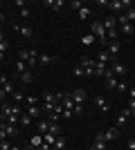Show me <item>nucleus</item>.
I'll return each instance as SVG.
<instances>
[{"mask_svg": "<svg viewBox=\"0 0 135 150\" xmlns=\"http://www.w3.org/2000/svg\"><path fill=\"white\" fill-rule=\"evenodd\" d=\"M14 31H18V34H23L25 38H32L34 36V29L27 25H14Z\"/></svg>", "mask_w": 135, "mask_h": 150, "instance_id": "8", "label": "nucleus"}, {"mask_svg": "<svg viewBox=\"0 0 135 150\" xmlns=\"http://www.w3.org/2000/svg\"><path fill=\"white\" fill-rule=\"evenodd\" d=\"M72 74H74V76H86V72H84L81 65H74V67H72Z\"/></svg>", "mask_w": 135, "mask_h": 150, "instance_id": "30", "label": "nucleus"}, {"mask_svg": "<svg viewBox=\"0 0 135 150\" xmlns=\"http://www.w3.org/2000/svg\"><path fill=\"white\" fill-rule=\"evenodd\" d=\"M106 148V141H104V132H97L95 141H92V146H90V150H104Z\"/></svg>", "mask_w": 135, "mask_h": 150, "instance_id": "6", "label": "nucleus"}, {"mask_svg": "<svg viewBox=\"0 0 135 150\" xmlns=\"http://www.w3.org/2000/svg\"><path fill=\"white\" fill-rule=\"evenodd\" d=\"M133 7H135V2H133Z\"/></svg>", "mask_w": 135, "mask_h": 150, "instance_id": "48", "label": "nucleus"}, {"mask_svg": "<svg viewBox=\"0 0 135 150\" xmlns=\"http://www.w3.org/2000/svg\"><path fill=\"white\" fill-rule=\"evenodd\" d=\"M90 34L99 40V43H104V50H106V45H108V38H106V27L101 25V20H95L92 25H90Z\"/></svg>", "mask_w": 135, "mask_h": 150, "instance_id": "2", "label": "nucleus"}, {"mask_svg": "<svg viewBox=\"0 0 135 150\" xmlns=\"http://www.w3.org/2000/svg\"><path fill=\"white\" fill-rule=\"evenodd\" d=\"M95 61L104 63V65H108V63H110V54H108V52H106V50H101V52H99V56H97Z\"/></svg>", "mask_w": 135, "mask_h": 150, "instance_id": "19", "label": "nucleus"}, {"mask_svg": "<svg viewBox=\"0 0 135 150\" xmlns=\"http://www.w3.org/2000/svg\"><path fill=\"white\" fill-rule=\"evenodd\" d=\"M133 137H135V128H133Z\"/></svg>", "mask_w": 135, "mask_h": 150, "instance_id": "47", "label": "nucleus"}, {"mask_svg": "<svg viewBox=\"0 0 135 150\" xmlns=\"http://www.w3.org/2000/svg\"><path fill=\"white\" fill-rule=\"evenodd\" d=\"M122 31H124V34H126V36H131V34H133V25H131V23H126V25H122Z\"/></svg>", "mask_w": 135, "mask_h": 150, "instance_id": "34", "label": "nucleus"}, {"mask_svg": "<svg viewBox=\"0 0 135 150\" xmlns=\"http://www.w3.org/2000/svg\"><path fill=\"white\" fill-rule=\"evenodd\" d=\"M29 146L39 150L41 146H43V134H36V137H32V141H29Z\"/></svg>", "mask_w": 135, "mask_h": 150, "instance_id": "20", "label": "nucleus"}, {"mask_svg": "<svg viewBox=\"0 0 135 150\" xmlns=\"http://www.w3.org/2000/svg\"><path fill=\"white\" fill-rule=\"evenodd\" d=\"M79 65H81V67H84L86 76H95V61H92V58L84 56V58H81V61H79Z\"/></svg>", "mask_w": 135, "mask_h": 150, "instance_id": "4", "label": "nucleus"}, {"mask_svg": "<svg viewBox=\"0 0 135 150\" xmlns=\"http://www.w3.org/2000/svg\"><path fill=\"white\" fill-rule=\"evenodd\" d=\"M84 112V105H77V103H74V110H72V114H81Z\"/></svg>", "mask_w": 135, "mask_h": 150, "instance_id": "38", "label": "nucleus"}, {"mask_svg": "<svg viewBox=\"0 0 135 150\" xmlns=\"http://www.w3.org/2000/svg\"><path fill=\"white\" fill-rule=\"evenodd\" d=\"M54 141H56V137H54V134H50V132H45V134H43V144L54 146Z\"/></svg>", "mask_w": 135, "mask_h": 150, "instance_id": "25", "label": "nucleus"}, {"mask_svg": "<svg viewBox=\"0 0 135 150\" xmlns=\"http://www.w3.org/2000/svg\"><path fill=\"white\" fill-rule=\"evenodd\" d=\"M25 96H27V94L18 92V90H16V92H14V101H16V103H20V101H25Z\"/></svg>", "mask_w": 135, "mask_h": 150, "instance_id": "31", "label": "nucleus"}, {"mask_svg": "<svg viewBox=\"0 0 135 150\" xmlns=\"http://www.w3.org/2000/svg\"><path fill=\"white\" fill-rule=\"evenodd\" d=\"M126 148H129V150H135V137L129 139V146H126Z\"/></svg>", "mask_w": 135, "mask_h": 150, "instance_id": "39", "label": "nucleus"}, {"mask_svg": "<svg viewBox=\"0 0 135 150\" xmlns=\"http://www.w3.org/2000/svg\"><path fill=\"white\" fill-rule=\"evenodd\" d=\"M104 72H106V65L99 61H95V76H104Z\"/></svg>", "mask_w": 135, "mask_h": 150, "instance_id": "22", "label": "nucleus"}, {"mask_svg": "<svg viewBox=\"0 0 135 150\" xmlns=\"http://www.w3.org/2000/svg\"><path fill=\"white\" fill-rule=\"evenodd\" d=\"M20 81H23V83H32V81H34V74H32V69L23 72V74H20Z\"/></svg>", "mask_w": 135, "mask_h": 150, "instance_id": "23", "label": "nucleus"}, {"mask_svg": "<svg viewBox=\"0 0 135 150\" xmlns=\"http://www.w3.org/2000/svg\"><path fill=\"white\" fill-rule=\"evenodd\" d=\"M95 105L99 108V110H104V112H108V110H110V103H108V101H104L101 96H95Z\"/></svg>", "mask_w": 135, "mask_h": 150, "instance_id": "13", "label": "nucleus"}, {"mask_svg": "<svg viewBox=\"0 0 135 150\" xmlns=\"http://www.w3.org/2000/svg\"><path fill=\"white\" fill-rule=\"evenodd\" d=\"M50 130V121H39V134H45Z\"/></svg>", "mask_w": 135, "mask_h": 150, "instance_id": "26", "label": "nucleus"}, {"mask_svg": "<svg viewBox=\"0 0 135 150\" xmlns=\"http://www.w3.org/2000/svg\"><path fill=\"white\" fill-rule=\"evenodd\" d=\"M70 96H72V101H74L77 105H84V101H86V90H74Z\"/></svg>", "mask_w": 135, "mask_h": 150, "instance_id": "9", "label": "nucleus"}, {"mask_svg": "<svg viewBox=\"0 0 135 150\" xmlns=\"http://www.w3.org/2000/svg\"><path fill=\"white\" fill-rule=\"evenodd\" d=\"M124 16H126V20L133 25V23H135V7H129V9L124 11Z\"/></svg>", "mask_w": 135, "mask_h": 150, "instance_id": "21", "label": "nucleus"}, {"mask_svg": "<svg viewBox=\"0 0 135 150\" xmlns=\"http://www.w3.org/2000/svg\"><path fill=\"white\" fill-rule=\"evenodd\" d=\"M2 40H5V31L0 29V43H2Z\"/></svg>", "mask_w": 135, "mask_h": 150, "instance_id": "44", "label": "nucleus"}, {"mask_svg": "<svg viewBox=\"0 0 135 150\" xmlns=\"http://www.w3.org/2000/svg\"><path fill=\"white\" fill-rule=\"evenodd\" d=\"M56 61L54 56H47V54H39V65H52Z\"/></svg>", "mask_w": 135, "mask_h": 150, "instance_id": "18", "label": "nucleus"}, {"mask_svg": "<svg viewBox=\"0 0 135 150\" xmlns=\"http://www.w3.org/2000/svg\"><path fill=\"white\" fill-rule=\"evenodd\" d=\"M27 114H29L32 119H39L41 114H43V108H39V105H29V110H27Z\"/></svg>", "mask_w": 135, "mask_h": 150, "instance_id": "15", "label": "nucleus"}, {"mask_svg": "<svg viewBox=\"0 0 135 150\" xmlns=\"http://www.w3.org/2000/svg\"><path fill=\"white\" fill-rule=\"evenodd\" d=\"M115 90H117V92H122V94H124V92H129V85H126L124 81H119V83H117V88H115Z\"/></svg>", "mask_w": 135, "mask_h": 150, "instance_id": "32", "label": "nucleus"}, {"mask_svg": "<svg viewBox=\"0 0 135 150\" xmlns=\"http://www.w3.org/2000/svg\"><path fill=\"white\" fill-rule=\"evenodd\" d=\"M2 61H5V54H2V52H0V63H2Z\"/></svg>", "mask_w": 135, "mask_h": 150, "instance_id": "45", "label": "nucleus"}, {"mask_svg": "<svg viewBox=\"0 0 135 150\" xmlns=\"http://www.w3.org/2000/svg\"><path fill=\"white\" fill-rule=\"evenodd\" d=\"M25 101H27V105H36V103H39V96H25Z\"/></svg>", "mask_w": 135, "mask_h": 150, "instance_id": "35", "label": "nucleus"}, {"mask_svg": "<svg viewBox=\"0 0 135 150\" xmlns=\"http://www.w3.org/2000/svg\"><path fill=\"white\" fill-rule=\"evenodd\" d=\"M79 18H81V20L90 18V9H88V7H84V9H81V11H79Z\"/></svg>", "mask_w": 135, "mask_h": 150, "instance_id": "33", "label": "nucleus"}, {"mask_svg": "<svg viewBox=\"0 0 135 150\" xmlns=\"http://www.w3.org/2000/svg\"><path fill=\"white\" fill-rule=\"evenodd\" d=\"M129 117H131V112H129V110H124V112L117 117V128H124V125H126V121H129Z\"/></svg>", "mask_w": 135, "mask_h": 150, "instance_id": "16", "label": "nucleus"}, {"mask_svg": "<svg viewBox=\"0 0 135 150\" xmlns=\"http://www.w3.org/2000/svg\"><path fill=\"white\" fill-rule=\"evenodd\" d=\"M119 137V128H108V130L104 132V141H106V144H108V141H115V139Z\"/></svg>", "mask_w": 135, "mask_h": 150, "instance_id": "7", "label": "nucleus"}, {"mask_svg": "<svg viewBox=\"0 0 135 150\" xmlns=\"http://www.w3.org/2000/svg\"><path fill=\"white\" fill-rule=\"evenodd\" d=\"M129 96H131V99H135V85H131V88H129Z\"/></svg>", "mask_w": 135, "mask_h": 150, "instance_id": "40", "label": "nucleus"}, {"mask_svg": "<svg viewBox=\"0 0 135 150\" xmlns=\"http://www.w3.org/2000/svg\"><path fill=\"white\" fill-rule=\"evenodd\" d=\"M117 83H119V81H117V76L113 74V69L106 67V72H104V85H106L108 90H115V88H117Z\"/></svg>", "mask_w": 135, "mask_h": 150, "instance_id": "3", "label": "nucleus"}, {"mask_svg": "<svg viewBox=\"0 0 135 150\" xmlns=\"http://www.w3.org/2000/svg\"><path fill=\"white\" fill-rule=\"evenodd\" d=\"M101 25L106 27V29H117V16H106Z\"/></svg>", "mask_w": 135, "mask_h": 150, "instance_id": "11", "label": "nucleus"}, {"mask_svg": "<svg viewBox=\"0 0 135 150\" xmlns=\"http://www.w3.org/2000/svg\"><path fill=\"white\" fill-rule=\"evenodd\" d=\"M11 146L14 144H9L7 139H5V141H0V150H11Z\"/></svg>", "mask_w": 135, "mask_h": 150, "instance_id": "37", "label": "nucleus"}, {"mask_svg": "<svg viewBox=\"0 0 135 150\" xmlns=\"http://www.w3.org/2000/svg\"><path fill=\"white\" fill-rule=\"evenodd\" d=\"M0 88L5 90L7 94H14V92H16V90H14V85L9 83V76H7V74H0Z\"/></svg>", "mask_w": 135, "mask_h": 150, "instance_id": "5", "label": "nucleus"}, {"mask_svg": "<svg viewBox=\"0 0 135 150\" xmlns=\"http://www.w3.org/2000/svg\"><path fill=\"white\" fill-rule=\"evenodd\" d=\"M27 69H29V67H27V63L18 58V61H16V72H18V74H23V72H27Z\"/></svg>", "mask_w": 135, "mask_h": 150, "instance_id": "24", "label": "nucleus"}, {"mask_svg": "<svg viewBox=\"0 0 135 150\" xmlns=\"http://www.w3.org/2000/svg\"><path fill=\"white\" fill-rule=\"evenodd\" d=\"M95 40H97V38L92 36V34H88V36H81V43H84L86 47H88V45H92V43H95Z\"/></svg>", "mask_w": 135, "mask_h": 150, "instance_id": "28", "label": "nucleus"}, {"mask_svg": "<svg viewBox=\"0 0 135 150\" xmlns=\"http://www.w3.org/2000/svg\"><path fill=\"white\" fill-rule=\"evenodd\" d=\"M9 50H11V47H9V43H7V40H2V43H0V52H2V54H7Z\"/></svg>", "mask_w": 135, "mask_h": 150, "instance_id": "36", "label": "nucleus"}, {"mask_svg": "<svg viewBox=\"0 0 135 150\" xmlns=\"http://www.w3.org/2000/svg\"><path fill=\"white\" fill-rule=\"evenodd\" d=\"M84 7H86V5L81 2V0H72V2H68V9H70V11H77V13L81 11Z\"/></svg>", "mask_w": 135, "mask_h": 150, "instance_id": "14", "label": "nucleus"}, {"mask_svg": "<svg viewBox=\"0 0 135 150\" xmlns=\"http://www.w3.org/2000/svg\"><path fill=\"white\" fill-rule=\"evenodd\" d=\"M23 150H36V148H32V146H27V148H23Z\"/></svg>", "mask_w": 135, "mask_h": 150, "instance_id": "46", "label": "nucleus"}, {"mask_svg": "<svg viewBox=\"0 0 135 150\" xmlns=\"http://www.w3.org/2000/svg\"><path fill=\"white\" fill-rule=\"evenodd\" d=\"M5 134H7V139H16V134H18V128H16V125H9V123H7L5 125Z\"/></svg>", "mask_w": 135, "mask_h": 150, "instance_id": "17", "label": "nucleus"}, {"mask_svg": "<svg viewBox=\"0 0 135 150\" xmlns=\"http://www.w3.org/2000/svg\"><path fill=\"white\" fill-rule=\"evenodd\" d=\"M18 58H20V61H25L29 69H34L36 65H39V52H36V50H20Z\"/></svg>", "mask_w": 135, "mask_h": 150, "instance_id": "1", "label": "nucleus"}, {"mask_svg": "<svg viewBox=\"0 0 135 150\" xmlns=\"http://www.w3.org/2000/svg\"><path fill=\"white\" fill-rule=\"evenodd\" d=\"M20 16H23V18H27V16H29V9H27V7H25V9H20Z\"/></svg>", "mask_w": 135, "mask_h": 150, "instance_id": "43", "label": "nucleus"}, {"mask_svg": "<svg viewBox=\"0 0 135 150\" xmlns=\"http://www.w3.org/2000/svg\"><path fill=\"white\" fill-rule=\"evenodd\" d=\"M25 5H27L25 0H16V7H20V9H25Z\"/></svg>", "mask_w": 135, "mask_h": 150, "instance_id": "41", "label": "nucleus"}, {"mask_svg": "<svg viewBox=\"0 0 135 150\" xmlns=\"http://www.w3.org/2000/svg\"><path fill=\"white\" fill-rule=\"evenodd\" d=\"M110 65H113V67H110V69H113V74H115V76H124V74H126V67H124L122 63L113 61V63H110Z\"/></svg>", "mask_w": 135, "mask_h": 150, "instance_id": "10", "label": "nucleus"}, {"mask_svg": "<svg viewBox=\"0 0 135 150\" xmlns=\"http://www.w3.org/2000/svg\"><path fill=\"white\" fill-rule=\"evenodd\" d=\"M5 96H7V92L2 88H0V103H5Z\"/></svg>", "mask_w": 135, "mask_h": 150, "instance_id": "42", "label": "nucleus"}, {"mask_svg": "<svg viewBox=\"0 0 135 150\" xmlns=\"http://www.w3.org/2000/svg\"><path fill=\"white\" fill-rule=\"evenodd\" d=\"M20 125H29V123H32V117H29V114H20Z\"/></svg>", "mask_w": 135, "mask_h": 150, "instance_id": "29", "label": "nucleus"}, {"mask_svg": "<svg viewBox=\"0 0 135 150\" xmlns=\"http://www.w3.org/2000/svg\"><path fill=\"white\" fill-rule=\"evenodd\" d=\"M45 7H50L52 11H59L61 7H65V2L63 0H45Z\"/></svg>", "mask_w": 135, "mask_h": 150, "instance_id": "12", "label": "nucleus"}, {"mask_svg": "<svg viewBox=\"0 0 135 150\" xmlns=\"http://www.w3.org/2000/svg\"><path fill=\"white\" fill-rule=\"evenodd\" d=\"M47 132H50V134H54V137H59V134H61V128H59V123H52V121H50V130H47Z\"/></svg>", "mask_w": 135, "mask_h": 150, "instance_id": "27", "label": "nucleus"}]
</instances>
